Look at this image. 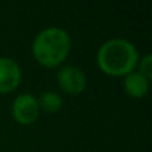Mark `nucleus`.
<instances>
[{
    "instance_id": "nucleus-1",
    "label": "nucleus",
    "mask_w": 152,
    "mask_h": 152,
    "mask_svg": "<svg viewBox=\"0 0 152 152\" xmlns=\"http://www.w3.org/2000/svg\"><path fill=\"white\" fill-rule=\"evenodd\" d=\"M139 63V52L136 46L122 37L106 40L97 51L99 69L113 78H124L136 70Z\"/></svg>"
},
{
    "instance_id": "nucleus-2",
    "label": "nucleus",
    "mask_w": 152,
    "mask_h": 152,
    "mask_svg": "<svg viewBox=\"0 0 152 152\" xmlns=\"http://www.w3.org/2000/svg\"><path fill=\"white\" fill-rule=\"evenodd\" d=\"M70 49V36L64 28L60 27H48L39 31L31 46V52L36 61L48 69L60 66L69 57Z\"/></svg>"
},
{
    "instance_id": "nucleus-3",
    "label": "nucleus",
    "mask_w": 152,
    "mask_h": 152,
    "mask_svg": "<svg viewBox=\"0 0 152 152\" xmlns=\"http://www.w3.org/2000/svg\"><path fill=\"white\" fill-rule=\"evenodd\" d=\"M57 84L69 96H78L87 88V76L76 66H64L57 73Z\"/></svg>"
},
{
    "instance_id": "nucleus-4",
    "label": "nucleus",
    "mask_w": 152,
    "mask_h": 152,
    "mask_svg": "<svg viewBox=\"0 0 152 152\" xmlns=\"http://www.w3.org/2000/svg\"><path fill=\"white\" fill-rule=\"evenodd\" d=\"M40 113V107L37 99L33 94L24 93L18 96L12 103V115L14 119L21 125H30L37 121Z\"/></svg>"
},
{
    "instance_id": "nucleus-5",
    "label": "nucleus",
    "mask_w": 152,
    "mask_h": 152,
    "mask_svg": "<svg viewBox=\"0 0 152 152\" xmlns=\"http://www.w3.org/2000/svg\"><path fill=\"white\" fill-rule=\"evenodd\" d=\"M23 72L20 64L9 57H0V94H9L21 84Z\"/></svg>"
},
{
    "instance_id": "nucleus-6",
    "label": "nucleus",
    "mask_w": 152,
    "mask_h": 152,
    "mask_svg": "<svg viewBox=\"0 0 152 152\" xmlns=\"http://www.w3.org/2000/svg\"><path fill=\"white\" fill-rule=\"evenodd\" d=\"M124 91L136 100H140L143 97H146L148 91H149V79L145 78L143 75H140L139 72H131L130 75L124 76Z\"/></svg>"
},
{
    "instance_id": "nucleus-7",
    "label": "nucleus",
    "mask_w": 152,
    "mask_h": 152,
    "mask_svg": "<svg viewBox=\"0 0 152 152\" xmlns=\"http://www.w3.org/2000/svg\"><path fill=\"white\" fill-rule=\"evenodd\" d=\"M37 103H39V107L48 113H55V112L61 110V107H63V99L55 91L42 93L40 97L37 99Z\"/></svg>"
},
{
    "instance_id": "nucleus-8",
    "label": "nucleus",
    "mask_w": 152,
    "mask_h": 152,
    "mask_svg": "<svg viewBox=\"0 0 152 152\" xmlns=\"http://www.w3.org/2000/svg\"><path fill=\"white\" fill-rule=\"evenodd\" d=\"M139 69L137 72L140 75H143L145 78L151 79V76H152V55L151 54H146L145 57L139 58V63H137V67Z\"/></svg>"
}]
</instances>
